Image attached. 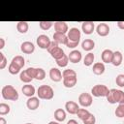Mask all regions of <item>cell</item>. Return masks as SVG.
Masks as SVG:
<instances>
[{
	"label": "cell",
	"mask_w": 124,
	"mask_h": 124,
	"mask_svg": "<svg viewBox=\"0 0 124 124\" xmlns=\"http://www.w3.org/2000/svg\"><path fill=\"white\" fill-rule=\"evenodd\" d=\"M16 29L19 33L21 34H25L28 29H29V25H28V22L26 21H18L16 23Z\"/></svg>",
	"instance_id": "d4e9b609"
},
{
	"label": "cell",
	"mask_w": 124,
	"mask_h": 124,
	"mask_svg": "<svg viewBox=\"0 0 124 124\" xmlns=\"http://www.w3.org/2000/svg\"><path fill=\"white\" fill-rule=\"evenodd\" d=\"M96 32L99 36L101 37H106L108 35L109 33V26L108 23H105V22H102V23H99L96 27Z\"/></svg>",
	"instance_id": "ba28073f"
},
{
	"label": "cell",
	"mask_w": 124,
	"mask_h": 124,
	"mask_svg": "<svg viewBox=\"0 0 124 124\" xmlns=\"http://www.w3.org/2000/svg\"><path fill=\"white\" fill-rule=\"evenodd\" d=\"M106 98L109 104L124 103V91H122L120 89H115V88L109 89V92Z\"/></svg>",
	"instance_id": "6da1fadb"
},
{
	"label": "cell",
	"mask_w": 124,
	"mask_h": 124,
	"mask_svg": "<svg viewBox=\"0 0 124 124\" xmlns=\"http://www.w3.org/2000/svg\"><path fill=\"white\" fill-rule=\"evenodd\" d=\"M54 29H55V32L63 33V34H66L69 31L68 24L66 22H64V21H56V22H54Z\"/></svg>",
	"instance_id": "9a60e30c"
},
{
	"label": "cell",
	"mask_w": 124,
	"mask_h": 124,
	"mask_svg": "<svg viewBox=\"0 0 124 124\" xmlns=\"http://www.w3.org/2000/svg\"><path fill=\"white\" fill-rule=\"evenodd\" d=\"M48 124H60L58 121H49Z\"/></svg>",
	"instance_id": "bcb514c9"
},
{
	"label": "cell",
	"mask_w": 124,
	"mask_h": 124,
	"mask_svg": "<svg viewBox=\"0 0 124 124\" xmlns=\"http://www.w3.org/2000/svg\"><path fill=\"white\" fill-rule=\"evenodd\" d=\"M54 22H51V21H40L39 22V25H40V28L42 30H48L51 28V26L53 25Z\"/></svg>",
	"instance_id": "e575fe53"
},
{
	"label": "cell",
	"mask_w": 124,
	"mask_h": 124,
	"mask_svg": "<svg viewBox=\"0 0 124 124\" xmlns=\"http://www.w3.org/2000/svg\"><path fill=\"white\" fill-rule=\"evenodd\" d=\"M0 124H7V121L4 117H0Z\"/></svg>",
	"instance_id": "f6af8a7d"
},
{
	"label": "cell",
	"mask_w": 124,
	"mask_h": 124,
	"mask_svg": "<svg viewBox=\"0 0 124 124\" xmlns=\"http://www.w3.org/2000/svg\"><path fill=\"white\" fill-rule=\"evenodd\" d=\"M123 61V55L122 53L119 51V50H116L113 52V57H112V61H111V64L115 67H118L121 65Z\"/></svg>",
	"instance_id": "ffe728a7"
},
{
	"label": "cell",
	"mask_w": 124,
	"mask_h": 124,
	"mask_svg": "<svg viewBox=\"0 0 124 124\" xmlns=\"http://www.w3.org/2000/svg\"><path fill=\"white\" fill-rule=\"evenodd\" d=\"M45 78H46V72H45V70L43 68H36L34 78H36L38 80H43Z\"/></svg>",
	"instance_id": "f546056e"
},
{
	"label": "cell",
	"mask_w": 124,
	"mask_h": 124,
	"mask_svg": "<svg viewBox=\"0 0 124 124\" xmlns=\"http://www.w3.org/2000/svg\"><path fill=\"white\" fill-rule=\"evenodd\" d=\"M11 62L14 63V64H16V65L18 66L19 68H22V67L25 65V59H24L23 56H21V55H16V56H15V57L12 59Z\"/></svg>",
	"instance_id": "4316f807"
},
{
	"label": "cell",
	"mask_w": 124,
	"mask_h": 124,
	"mask_svg": "<svg viewBox=\"0 0 124 124\" xmlns=\"http://www.w3.org/2000/svg\"><path fill=\"white\" fill-rule=\"evenodd\" d=\"M109 89L105 84H96L91 88V95L94 97H107Z\"/></svg>",
	"instance_id": "277c9868"
},
{
	"label": "cell",
	"mask_w": 124,
	"mask_h": 124,
	"mask_svg": "<svg viewBox=\"0 0 124 124\" xmlns=\"http://www.w3.org/2000/svg\"><path fill=\"white\" fill-rule=\"evenodd\" d=\"M78 82V78L77 77H70V78H63V85L67 88H72L74 87Z\"/></svg>",
	"instance_id": "603a6c76"
},
{
	"label": "cell",
	"mask_w": 124,
	"mask_h": 124,
	"mask_svg": "<svg viewBox=\"0 0 124 124\" xmlns=\"http://www.w3.org/2000/svg\"><path fill=\"white\" fill-rule=\"evenodd\" d=\"M68 63H69V57H68V55H66V54H65L62 58L56 60V64H57L59 67H61V68L66 67V66L68 65Z\"/></svg>",
	"instance_id": "d6a6232c"
},
{
	"label": "cell",
	"mask_w": 124,
	"mask_h": 124,
	"mask_svg": "<svg viewBox=\"0 0 124 124\" xmlns=\"http://www.w3.org/2000/svg\"><path fill=\"white\" fill-rule=\"evenodd\" d=\"M54 118L58 122H63L66 119V111L63 108H57L54 111Z\"/></svg>",
	"instance_id": "cb8c5ba5"
},
{
	"label": "cell",
	"mask_w": 124,
	"mask_h": 124,
	"mask_svg": "<svg viewBox=\"0 0 124 124\" xmlns=\"http://www.w3.org/2000/svg\"><path fill=\"white\" fill-rule=\"evenodd\" d=\"M40 106V99L38 97H30L28 98V100L26 101V107L30 109V110H35L39 108Z\"/></svg>",
	"instance_id": "8fae6325"
},
{
	"label": "cell",
	"mask_w": 124,
	"mask_h": 124,
	"mask_svg": "<svg viewBox=\"0 0 124 124\" xmlns=\"http://www.w3.org/2000/svg\"><path fill=\"white\" fill-rule=\"evenodd\" d=\"M53 41L56 42L58 45H67L68 43V37L67 34H63V33H58V32H54L53 34Z\"/></svg>",
	"instance_id": "4fadbf2b"
},
{
	"label": "cell",
	"mask_w": 124,
	"mask_h": 124,
	"mask_svg": "<svg viewBox=\"0 0 124 124\" xmlns=\"http://www.w3.org/2000/svg\"><path fill=\"white\" fill-rule=\"evenodd\" d=\"M20 70H21V68H19L18 66H16V64H14L12 62L10 63V65L8 67V72L11 75H16V74H18L20 72Z\"/></svg>",
	"instance_id": "4dcf8cb0"
},
{
	"label": "cell",
	"mask_w": 124,
	"mask_h": 124,
	"mask_svg": "<svg viewBox=\"0 0 124 124\" xmlns=\"http://www.w3.org/2000/svg\"><path fill=\"white\" fill-rule=\"evenodd\" d=\"M115 115L119 118H122L124 117V103H121V104H118L117 108H115V111H114Z\"/></svg>",
	"instance_id": "1f68e13d"
},
{
	"label": "cell",
	"mask_w": 124,
	"mask_h": 124,
	"mask_svg": "<svg viewBox=\"0 0 124 124\" xmlns=\"http://www.w3.org/2000/svg\"><path fill=\"white\" fill-rule=\"evenodd\" d=\"M65 108H66V111L69 112L70 114H77L79 107H78V103H76L74 101H68L65 104Z\"/></svg>",
	"instance_id": "7c38bea8"
},
{
	"label": "cell",
	"mask_w": 124,
	"mask_h": 124,
	"mask_svg": "<svg viewBox=\"0 0 124 124\" xmlns=\"http://www.w3.org/2000/svg\"><path fill=\"white\" fill-rule=\"evenodd\" d=\"M49 54H50V55H51V57H52V58H54L55 60H58V59L62 58V57L65 55L64 50H63L60 46H56L55 48H53V49L49 52Z\"/></svg>",
	"instance_id": "7402d4cb"
},
{
	"label": "cell",
	"mask_w": 124,
	"mask_h": 124,
	"mask_svg": "<svg viewBox=\"0 0 124 124\" xmlns=\"http://www.w3.org/2000/svg\"><path fill=\"white\" fill-rule=\"evenodd\" d=\"M37 95H38L39 99L51 100L54 96V91H53L51 86L46 85V84H43V85L39 86V88L37 90Z\"/></svg>",
	"instance_id": "3957f363"
},
{
	"label": "cell",
	"mask_w": 124,
	"mask_h": 124,
	"mask_svg": "<svg viewBox=\"0 0 124 124\" xmlns=\"http://www.w3.org/2000/svg\"><path fill=\"white\" fill-rule=\"evenodd\" d=\"M49 78L54 82H59L63 79L62 73L58 68H51L49 70Z\"/></svg>",
	"instance_id": "9c48e42d"
},
{
	"label": "cell",
	"mask_w": 124,
	"mask_h": 124,
	"mask_svg": "<svg viewBox=\"0 0 124 124\" xmlns=\"http://www.w3.org/2000/svg\"><path fill=\"white\" fill-rule=\"evenodd\" d=\"M115 83L119 87H124V74H119L115 78Z\"/></svg>",
	"instance_id": "8d00e7d4"
},
{
	"label": "cell",
	"mask_w": 124,
	"mask_h": 124,
	"mask_svg": "<svg viewBox=\"0 0 124 124\" xmlns=\"http://www.w3.org/2000/svg\"><path fill=\"white\" fill-rule=\"evenodd\" d=\"M21 91H22L23 95H25L26 97L30 98V97H33V96H34V94H35V92H36V89H35V87H34L33 85H31L30 83H27V84H25V85L22 86Z\"/></svg>",
	"instance_id": "ac0fdd59"
},
{
	"label": "cell",
	"mask_w": 124,
	"mask_h": 124,
	"mask_svg": "<svg viewBox=\"0 0 124 124\" xmlns=\"http://www.w3.org/2000/svg\"><path fill=\"white\" fill-rule=\"evenodd\" d=\"M56 46H58V44H57V43H56V42H54V41H51V42H50V44H49V46H48V47H47V49H46V50H47V51H48V52H50V51H51V50H52V49H53V48H55V47H56Z\"/></svg>",
	"instance_id": "60d3db41"
},
{
	"label": "cell",
	"mask_w": 124,
	"mask_h": 124,
	"mask_svg": "<svg viewBox=\"0 0 124 124\" xmlns=\"http://www.w3.org/2000/svg\"><path fill=\"white\" fill-rule=\"evenodd\" d=\"M19 78H20V80L22 81V82H24V83H29V82H31L32 80H33V78L28 75V73H27V71L26 70H23L22 72H20V74H19Z\"/></svg>",
	"instance_id": "83f0119b"
},
{
	"label": "cell",
	"mask_w": 124,
	"mask_h": 124,
	"mask_svg": "<svg viewBox=\"0 0 124 124\" xmlns=\"http://www.w3.org/2000/svg\"><path fill=\"white\" fill-rule=\"evenodd\" d=\"M80 36H81V33H80L79 29L77 28V27H72V28H70V30H69L68 33H67L68 40H69V41H73V42H79Z\"/></svg>",
	"instance_id": "52a82bcc"
},
{
	"label": "cell",
	"mask_w": 124,
	"mask_h": 124,
	"mask_svg": "<svg viewBox=\"0 0 124 124\" xmlns=\"http://www.w3.org/2000/svg\"><path fill=\"white\" fill-rule=\"evenodd\" d=\"M20 50L25 54H31L35 50V46L32 42L26 41V42H23L20 45Z\"/></svg>",
	"instance_id": "30bf717a"
},
{
	"label": "cell",
	"mask_w": 124,
	"mask_h": 124,
	"mask_svg": "<svg viewBox=\"0 0 124 124\" xmlns=\"http://www.w3.org/2000/svg\"><path fill=\"white\" fill-rule=\"evenodd\" d=\"M7 64H8V60H7L6 56L4 55L3 52H0V69L1 70L5 69V67L7 66Z\"/></svg>",
	"instance_id": "74e56055"
},
{
	"label": "cell",
	"mask_w": 124,
	"mask_h": 124,
	"mask_svg": "<svg viewBox=\"0 0 124 124\" xmlns=\"http://www.w3.org/2000/svg\"><path fill=\"white\" fill-rule=\"evenodd\" d=\"M94 29H95V24L92 21H84V22L81 23V30L86 35L92 34Z\"/></svg>",
	"instance_id": "5bb4252c"
},
{
	"label": "cell",
	"mask_w": 124,
	"mask_h": 124,
	"mask_svg": "<svg viewBox=\"0 0 124 124\" xmlns=\"http://www.w3.org/2000/svg\"><path fill=\"white\" fill-rule=\"evenodd\" d=\"M68 57H69V61L70 62H72V63H78L81 60L82 55H81V52L79 50L75 49V50H72L69 53Z\"/></svg>",
	"instance_id": "e0dca14e"
},
{
	"label": "cell",
	"mask_w": 124,
	"mask_h": 124,
	"mask_svg": "<svg viewBox=\"0 0 124 124\" xmlns=\"http://www.w3.org/2000/svg\"><path fill=\"white\" fill-rule=\"evenodd\" d=\"M1 95L3 99L8 101H17L18 100V92L13 85H5L2 87Z\"/></svg>",
	"instance_id": "7a4b0ae2"
},
{
	"label": "cell",
	"mask_w": 124,
	"mask_h": 124,
	"mask_svg": "<svg viewBox=\"0 0 124 124\" xmlns=\"http://www.w3.org/2000/svg\"><path fill=\"white\" fill-rule=\"evenodd\" d=\"M94 60H95V55L92 52H88L83 58V64H84V66H87V67L91 66L93 64Z\"/></svg>",
	"instance_id": "484cf974"
},
{
	"label": "cell",
	"mask_w": 124,
	"mask_h": 124,
	"mask_svg": "<svg viewBox=\"0 0 124 124\" xmlns=\"http://www.w3.org/2000/svg\"><path fill=\"white\" fill-rule=\"evenodd\" d=\"M83 124H95L96 123V117H95V115L94 114H90L86 119H84L83 121Z\"/></svg>",
	"instance_id": "f35d334b"
},
{
	"label": "cell",
	"mask_w": 124,
	"mask_h": 124,
	"mask_svg": "<svg viewBox=\"0 0 124 124\" xmlns=\"http://www.w3.org/2000/svg\"><path fill=\"white\" fill-rule=\"evenodd\" d=\"M50 39L48 38V36L45 35V34H42V35H39L36 39V43L38 45V46L42 49H47L49 44H50Z\"/></svg>",
	"instance_id": "8992f818"
},
{
	"label": "cell",
	"mask_w": 124,
	"mask_h": 124,
	"mask_svg": "<svg viewBox=\"0 0 124 124\" xmlns=\"http://www.w3.org/2000/svg\"><path fill=\"white\" fill-rule=\"evenodd\" d=\"M93 103V98H92V95L89 94V93H86V92H83V93H80L79 96H78V104L83 107V108H87V107H90Z\"/></svg>",
	"instance_id": "5b68a950"
},
{
	"label": "cell",
	"mask_w": 124,
	"mask_h": 124,
	"mask_svg": "<svg viewBox=\"0 0 124 124\" xmlns=\"http://www.w3.org/2000/svg\"><path fill=\"white\" fill-rule=\"evenodd\" d=\"M78 43H79V42H73V41H68V43H67L66 46H67V47H69V48H75V47H77V46H78Z\"/></svg>",
	"instance_id": "ab89813d"
},
{
	"label": "cell",
	"mask_w": 124,
	"mask_h": 124,
	"mask_svg": "<svg viewBox=\"0 0 124 124\" xmlns=\"http://www.w3.org/2000/svg\"><path fill=\"white\" fill-rule=\"evenodd\" d=\"M91 114V112H89V110H87L86 108H78V112H77V115H78V117L79 118V119H81L82 121L84 120V119H86L89 115Z\"/></svg>",
	"instance_id": "f1b7e54d"
},
{
	"label": "cell",
	"mask_w": 124,
	"mask_h": 124,
	"mask_svg": "<svg viewBox=\"0 0 124 124\" xmlns=\"http://www.w3.org/2000/svg\"><path fill=\"white\" fill-rule=\"evenodd\" d=\"M4 46H5V40L4 38H0V49L4 48Z\"/></svg>",
	"instance_id": "7bdbcfd3"
},
{
	"label": "cell",
	"mask_w": 124,
	"mask_h": 124,
	"mask_svg": "<svg viewBox=\"0 0 124 124\" xmlns=\"http://www.w3.org/2000/svg\"><path fill=\"white\" fill-rule=\"evenodd\" d=\"M25 124H33V123H25Z\"/></svg>",
	"instance_id": "7dc6e473"
},
{
	"label": "cell",
	"mask_w": 124,
	"mask_h": 124,
	"mask_svg": "<svg viewBox=\"0 0 124 124\" xmlns=\"http://www.w3.org/2000/svg\"><path fill=\"white\" fill-rule=\"evenodd\" d=\"M11 108L8 104L6 103H1L0 104V115H6L10 112Z\"/></svg>",
	"instance_id": "836d02e7"
},
{
	"label": "cell",
	"mask_w": 124,
	"mask_h": 124,
	"mask_svg": "<svg viewBox=\"0 0 124 124\" xmlns=\"http://www.w3.org/2000/svg\"><path fill=\"white\" fill-rule=\"evenodd\" d=\"M116 23H117V26L119 29L124 30V21H117Z\"/></svg>",
	"instance_id": "b9f144b4"
},
{
	"label": "cell",
	"mask_w": 124,
	"mask_h": 124,
	"mask_svg": "<svg viewBox=\"0 0 124 124\" xmlns=\"http://www.w3.org/2000/svg\"><path fill=\"white\" fill-rule=\"evenodd\" d=\"M62 77L64 78H70V77H77V73L73 69H66L62 72Z\"/></svg>",
	"instance_id": "d590c367"
},
{
	"label": "cell",
	"mask_w": 124,
	"mask_h": 124,
	"mask_svg": "<svg viewBox=\"0 0 124 124\" xmlns=\"http://www.w3.org/2000/svg\"><path fill=\"white\" fill-rule=\"evenodd\" d=\"M67 124H78V122L77 120H75V119H70V120L67 122Z\"/></svg>",
	"instance_id": "ee69618b"
},
{
	"label": "cell",
	"mask_w": 124,
	"mask_h": 124,
	"mask_svg": "<svg viewBox=\"0 0 124 124\" xmlns=\"http://www.w3.org/2000/svg\"><path fill=\"white\" fill-rule=\"evenodd\" d=\"M123 124H124V122H123Z\"/></svg>",
	"instance_id": "c3c4849f"
},
{
	"label": "cell",
	"mask_w": 124,
	"mask_h": 124,
	"mask_svg": "<svg viewBox=\"0 0 124 124\" xmlns=\"http://www.w3.org/2000/svg\"><path fill=\"white\" fill-rule=\"evenodd\" d=\"M81 47L85 51H90L95 47V42L92 39H85L81 43Z\"/></svg>",
	"instance_id": "44dd1931"
},
{
	"label": "cell",
	"mask_w": 124,
	"mask_h": 124,
	"mask_svg": "<svg viewBox=\"0 0 124 124\" xmlns=\"http://www.w3.org/2000/svg\"><path fill=\"white\" fill-rule=\"evenodd\" d=\"M105 70H106V67L103 62H96L93 64V68H92L93 74L97 76H101L105 73Z\"/></svg>",
	"instance_id": "d6986e66"
},
{
	"label": "cell",
	"mask_w": 124,
	"mask_h": 124,
	"mask_svg": "<svg viewBox=\"0 0 124 124\" xmlns=\"http://www.w3.org/2000/svg\"><path fill=\"white\" fill-rule=\"evenodd\" d=\"M113 57V51L110 49H104L101 53V58L103 63H111Z\"/></svg>",
	"instance_id": "2e32d148"
}]
</instances>
